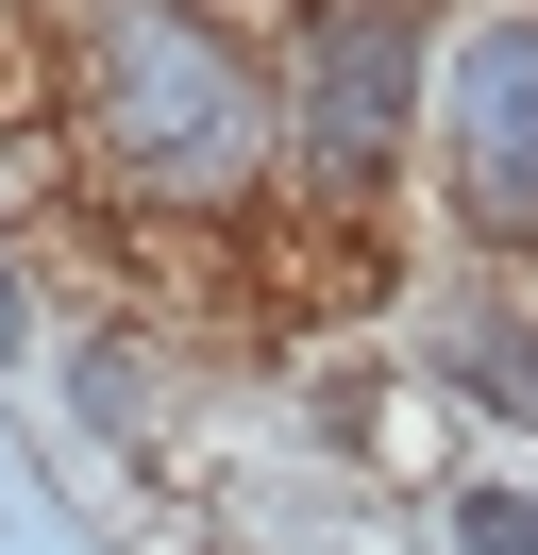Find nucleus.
<instances>
[{
  "label": "nucleus",
  "mask_w": 538,
  "mask_h": 555,
  "mask_svg": "<svg viewBox=\"0 0 538 555\" xmlns=\"http://www.w3.org/2000/svg\"><path fill=\"white\" fill-rule=\"evenodd\" d=\"M67 152L134 219H253L286 169V102L202 0H85L67 17Z\"/></svg>",
  "instance_id": "1"
},
{
  "label": "nucleus",
  "mask_w": 538,
  "mask_h": 555,
  "mask_svg": "<svg viewBox=\"0 0 538 555\" xmlns=\"http://www.w3.org/2000/svg\"><path fill=\"white\" fill-rule=\"evenodd\" d=\"M286 185L320 219H387L437 118V0H303L286 17Z\"/></svg>",
  "instance_id": "2"
},
{
  "label": "nucleus",
  "mask_w": 538,
  "mask_h": 555,
  "mask_svg": "<svg viewBox=\"0 0 538 555\" xmlns=\"http://www.w3.org/2000/svg\"><path fill=\"white\" fill-rule=\"evenodd\" d=\"M437 203L488 270L538 286V0H488L437 68Z\"/></svg>",
  "instance_id": "3"
},
{
  "label": "nucleus",
  "mask_w": 538,
  "mask_h": 555,
  "mask_svg": "<svg viewBox=\"0 0 538 555\" xmlns=\"http://www.w3.org/2000/svg\"><path fill=\"white\" fill-rule=\"evenodd\" d=\"M437 387H454V404H488V421H538V304H522V270H504L488 304L437 320Z\"/></svg>",
  "instance_id": "4"
},
{
  "label": "nucleus",
  "mask_w": 538,
  "mask_h": 555,
  "mask_svg": "<svg viewBox=\"0 0 538 555\" xmlns=\"http://www.w3.org/2000/svg\"><path fill=\"white\" fill-rule=\"evenodd\" d=\"M152 353H134V337H85V353H67V404H85V438H152Z\"/></svg>",
  "instance_id": "5"
},
{
  "label": "nucleus",
  "mask_w": 538,
  "mask_h": 555,
  "mask_svg": "<svg viewBox=\"0 0 538 555\" xmlns=\"http://www.w3.org/2000/svg\"><path fill=\"white\" fill-rule=\"evenodd\" d=\"M454 555H538V488H454Z\"/></svg>",
  "instance_id": "6"
},
{
  "label": "nucleus",
  "mask_w": 538,
  "mask_h": 555,
  "mask_svg": "<svg viewBox=\"0 0 538 555\" xmlns=\"http://www.w3.org/2000/svg\"><path fill=\"white\" fill-rule=\"evenodd\" d=\"M17 353H34V286L0 270V371H17Z\"/></svg>",
  "instance_id": "7"
},
{
  "label": "nucleus",
  "mask_w": 538,
  "mask_h": 555,
  "mask_svg": "<svg viewBox=\"0 0 538 555\" xmlns=\"http://www.w3.org/2000/svg\"><path fill=\"white\" fill-rule=\"evenodd\" d=\"M202 555H219V539H202Z\"/></svg>",
  "instance_id": "8"
}]
</instances>
